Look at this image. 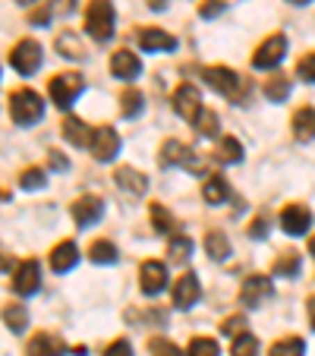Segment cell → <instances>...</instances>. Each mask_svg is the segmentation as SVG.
I'll return each mask as SVG.
<instances>
[{
  "instance_id": "f5cc1de1",
  "label": "cell",
  "mask_w": 315,
  "mask_h": 356,
  "mask_svg": "<svg viewBox=\"0 0 315 356\" xmlns=\"http://www.w3.org/2000/svg\"><path fill=\"white\" fill-rule=\"evenodd\" d=\"M16 3H22V7H32L35 0H16Z\"/></svg>"
},
{
  "instance_id": "ac0fdd59",
  "label": "cell",
  "mask_w": 315,
  "mask_h": 356,
  "mask_svg": "<svg viewBox=\"0 0 315 356\" xmlns=\"http://www.w3.org/2000/svg\"><path fill=\"white\" fill-rule=\"evenodd\" d=\"M76 262H79V246L73 240H63L51 249V268L57 275H67L70 268H76Z\"/></svg>"
},
{
  "instance_id": "f6af8a7d",
  "label": "cell",
  "mask_w": 315,
  "mask_h": 356,
  "mask_svg": "<svg viewBox=\"0 0 315 356\" xmlns=\"http://www.w3.org/2000/svg\"><path fill=\"white\" fill-rule=\"evenodd\" d=\"M47 164H51V170H67L70 161L60 155V152H47Z\"/></svg>"
},
{
  "instance_id": "9c48e42d",
  "label": "cell",
  "mask_w": 315,
  "mask_h": 356,
  "mask_svg": "<svg viewBox=\"0 0 315 356\" xmlns=\"http://www.w3.org/2000/svg\"><path fill=\"white\" fill-rule=\"evenodd\" d=\"M139 287L145 296H158L164 287H168V265L164 262H154V259H148V262H142L139 268Z\"/></svg>"
},
{
  "instance_id": "d590c367",
  "label": "cell",
  "mask_w": 315,
  "mask_h": 356,
  "mask_svg": "<svg viewBox=\"0 0 315 356\" xmlns=\"http://www.w3.org/2000/svg\"><path fill=\"white\" fill-rule=\"evenodd\" d=\"M186 356H221V350H218V341H211V337H193Z\"/></svg>"
},
{
  "instance_id": "8fae6325",
  "label": "cell",
  "mask_w": 315,
  "mask_h": 356,
  "mask_svg": "<svg viewBox=\"0 0 315 356\" xmlns=\"http://www.w3.org/2000/svg\"><path fill=\"white\" fill-rule=\"evenodd\" d=\"M117 152H120V136L114 127H98L92 136V155L98 161H114Z\"/></svg>"
},
{
  "instance_id": "603a6c76",
  "label": "cell",
  "mask_w": 315,
  "mask_h": 356,
  "mask_svg": "<svg viewBox=\"0 0 315 356\" xmlns=\"http://www.w3.org/2000/svg\"><path fill=\"white\" fill-rule=\"evenodd\" d=\"M0 318H3V325H7L13 334H22L29 325V312H26V306H19V302H7V306L0 309Z\"/></svg>"
},
{
  "instance_id": "7a4b0ae2",
  "label": "cell",
  "mask_w": 315,
  "mask_h": 356,
  "mask_svg": "<svg viewBox=\"0 0 315 356\" xmlns=\"http://www.w3.org/2000/svg\"><path fill=\"white\" fill-rule=\"evenodd\" d=\"M10 117H13L16 127H35L45 117V101L32 88H16L10 95Z\"/></svg>"
},
{
  "instance_id": "f1b7e54d",
  "label": "cell",
  "mask_w": 315,
  "mask_h": 356,
  "mask_svg": "<svg viewBox=\"0 0 315 356\" xmlns=\"http://www.w3.org/2000/svg\"><path fill=\"white\" fill-rule=\"evenodd\" d=\"M88 256H92V262H98V265H114L117 262V246L111 240H95L92 249H88Z\"/></svg>"
},
{
  "instance_id": "ab89813d",
  "label": "cell",
  "mask_w": 315,
  "mask_h": 356,
  "mask_svg": "<svg viewBox=\"0 0 315 356\" xmlns=\"http://www.w3.org/2000/svg\"><path fill=\"white\" fill-rule=\"evenodd\" d=\"M224 10H227V3H224V0H205V3H199V16H202V19H218Z\"/></svg>"
},
{
  "instance_id": "8992f818",
  "label": "cell",
  "mask_w": 315,
  "mask_h": 356,
  "mask_svg": "<svg viewBox=\"0 0 315 356\" xmlns=\"http://www.w3.org/2000/svg\"><path fill=\"white\" fill-rule=\"evenodd\" d=\"M284 54H287V38H284L281 32H275V35H268V38L255 47L252 67L255 70H271V67H277V63L284 60Z\"/></svg>"
},
{
  "instance_id": "bcb514c9",
  "label": "cell",
  "mask_w": 315,
  "mask_h": 356,
  "mask_svg": "<svg viewBox=\"0 0 315 356\" xmlns=\"http://www.w3.org/2000/svg\"><path fill=\"white\" fill-rule=\"evenodd\" d=\"M32 22H35V26H45V22H51V10H35Z\"/></svg>"
},
{
  "instance_id": "7dc6e473",
  "label": "cell",
  "mask_w": 315,
  "mask_h": 356,
  "mask_svg": "<svg viewBox=\"0 0 315 356\" xmlns=\"http://www.w3.org/2000/svg\"><path fill=\"white\" fill-rule=\"evenodd\" d=\"M249 236H259V240L265 236V221H261V218H259V221L249 224Z\"/></svg>"
},
{
  "instance_id": "681fc988",
  "label": "cell",
  "mask_w": 315,
  "mask_h": 356,
  "mask_svg": "<svg viewBox=\"0 0 315 356\" xmlns=\"http://www.w3.org/2000/svg\"><path fill=\"white\" fill-rule=\"evenodd\" d=\"M148 7H154V10H164V7H168V3H164V0H148Z\"/></svg>"
},
{
  "instance_id": "b9f144b4",
  "label": "cell",
  "mask_w": 315,
  "mask_h": 356,
  "mask_svg": "<svg viewBox=\"0 0 315 356\" xmlns=\"http://www.w3.org/2000/svg\"><path fill=\"white\" fill-rule=\"evenodd\" d=\"M224 334H234V337L246 334V318H243V316L227 318V322H224Z\"/></svg>"
},
{
  "instance_id": "6da1fadb",
  "label": "cell",
  "mask_w": 315,
  "mask_h": 356,
  "mask_svg": "<svg viewBox=\"0 0 315 356\" xmlns=\"http://www.w3.org/2000/svg\"><path fill=\"white\" fill-rule=\"evenodd\" d=\"M202 79L215 88L218 95H224L227 101H234V104H243L246 95H249L246 79H240V73L230 70V67H205L202 70Z\"/></svg>"
},
{
  "instance_id": "e575fe53",
  "label": "cell",
  "mask_w": 315,
  "mask_h": 356,
  "mask_svg": "<svg viewBox=\"0 0 315 356\" xmlns=\"http://www.w3.org/2000/svg\"><path fill=\"white\" fill-rule=\"evenodd\" d=\"M296 271H300V252L287 249L284 256H277V259H275V275L290 277V275H296Z\"/></svg>"
},
{
  "instance_id": "cb8c5ba5",
  "label": "cell",
  "mask_w": 315,
  "mask_h": 356,
  "mask_svg": "<svg viewBox=\"0 0 315 356\" xmlns=\"http://www.w3.org/2000/svg\"><path fill=\"white\" fill-rule=\"evenodd\" d=\"M148 218H152V230H154V234H174L177 218L164 209L161 202H152V205H148Z\"/></svg>"
},
{
  "instance_id": "8d00e7d4",
  "label": "cell",
  "mask_w": 315,
  "mask_h": 356,
  "mask_svg": "<svg viewBox=\"0 0 315 356\" xmlns=\"http://www.w3.org/2000/svg\"><path fill=\"white\" fill-rule=\"evenodd\" d=\"M230 356H259V341H255L252 334H240V337H234Z\"/></svg>"
},
{
  "instance_id": "7bdbcfd3",
  "label": "cell",
  "mask_w": 315,
  "mask_h": 356,
  "mask_svg": "<svg viewBox=\"0 0 315 356\" xmlns=\"http://www.w3.org/2000/svg\"><path fill=\"white\" fill-rule=\"evenodd\" d=\"M104 356H133V347H129V341H114L108 343V350H104Z\"/></svg>"
},
{
  "instance_id": "e0dca14e",
  "label": "cell",
  "mask_w": 315,
  "mask_h": 356,
  "mask_svg": "<svg viewBox=\"0 0 315 356\" xmlns=\"http://www.w3.org/2000/svg\"><path fill=\"white\" fill-rule=\"evenodd\" d=\"M63 337L60 334H51V331H38V334L29 341L26 356H63Z\"/></svg>"
},
{
  "instance_id": "4dcf8cb0",
  "label": "cell",
  "mask_w": 315,
  "mask_h": 356,
  "mask_svg": "<svg viewBox=\"0 0 315 356\" xmlns=\"http://www.w3.org/2000/svg\"><path fill=\"white\" fill-rule=\"evenodd\" d=\"M168 256L174 259V262H189V256H193V240L189 236H183V234H177V236H170V243H168Z\"/></svg>"
},
{
  "instance_id": "c3c4849f",
  "label": "cell",
  "mask_w": 315,
  "mask_h": 356,
  "mask_svg": "<svg viewBox=\"0 0 315 356\" xmlns=\"http://www.w3.org/2000/svg\"><path fill=\"white\" fill-rule=\"evenodd\" d=\"M306 312H309V325H312V331H315V296H309Z\"/></svg>"
},
{
  "instance_id": "4316f807",
  "label": "cell",
  "mask_w": 315,
  "mask_h": 356,
  "mask_svg": "<svg viewBox=\"0 0 315 356\" xmlns=\"http://www.w3.org/2000/svg\"><path fill=\"white\" fill-rule=\"evenodd\" d=\"M142 108H145V95H142L136 86H127V88H123V95H120V111H123V117H139Z\"/></svg>"
},
{
  "instance_id": "5b68a950",
  "label": "cell",
  "mask_w": 315,
  "mask_h": 356,
  "mask_svg": "<svg viewBox=\"0 0 315 356\" xmlns=\"http://www.w3.org/2000/svg\"><path fill=\"white\" fill-rule=\"evenodd\" d=\"M10 63L19 76H35L41 67V44L35 38H22L19 44L13 47V54H10Z\"/></svg>"
},
{
  "instance_id": "7c38bea8",
  "label": "cell",
  "mask_w": 315,
  "mask_h": 356,
  "mask_svg": "<svg viewBox=\"0 0 315 356\" xmlns=\"http://www.w3.org/2000/svg\"><path fill=\"white\" fill-rule=\"evenodd\" d=\"M161 164L164 168H189V170H202L199 161L193 158V152H189V145H183V142L177 139H168L161 145Z\"/></svg>"
},
{
  "instance_id": "484cf974",
  "label": "cell",
  "mask_w": 315,
  "mask_h": 356,
  "mask_svg": "<svg viewBox=\"0 0 315 356\" xmlns=\"http://www.w3.org/2000/svg\"><path fill=\"white\" fill-rule=\"evenodd\" d=\"M205 252L215 259V262H224V259L230 256L227 234H221V230H208V234H205Z\"/></svg>"
},
{
  "instance_id": "d6986e66",
  "label": "cell",
  "mask_w": 315,
  "mask_h": 356,
  "mask_svg": "<svg viewBox=\"0 0 315 356\" xmlns=\"http://www.w3.org/2000/svg\"><path fill=\"white\" fill-rule=\"evenodd\" d=\"M111 73H114L117 79H136V76L142 73V60L133 54V51L120 47V51L111 57Z\"/></svg>"
},
{
  "instance_id": "f35d334b",
  "label": "cell",
  "mask_w": 315,
  "mask_h": 356,
  "mask_svg": "<svg viewBox=\"0 0 315 356\" xmlns=\"http://www.w3.org/2000/svg\"><path fill=\"white\" fill-rule=\"evenodd\" d=\"M45 170L41 168H29V170H22V177H19V186L22 189H41L45 186Z\"/></svg>"
},
{
  "instance_id": "ee69618b",
  "label": "cell",
  "mask_w": 315,
  "mask_h": 356,
  "mask_svg": "<svg viewBox=\"0 0 315 356\" xmlns=\"http://www.w3.org/2000/svg\"><path fill=\"white\" fill-rule=\"evenodd\" d=\"M73 7H76V0H47V10H51V13H57V16L73 13Z\"/></svg>"
},
{
  "instance_id": "3957f363",
  "label": "cell",
  "mask_w": 315,
  "mask_h": 356,
  "mask_svg": "<svg viewBox=\"0 0 315 356\" xmlns=\"http://www.w3.org/2000/svg\"><path fill=\"white\" fill-rule=\"evenodd\" d=\"M86 29L95 41H111L117 29V13L111 0H92L86 10Z\"/></svg>"
},
{
  "instance_id": "4fadbf2b",
  "label": "cell",
  "mask_w": 315,
  "mask_h": 356,
  "mask_svg": "<svg viewBox=\"0 0 315 356\" xmlns=\"http://www.w3.org/2000/svg\"><path fill=\"white\" fill-rule=\"evenodd\" d=\"M101 215H104V199L101 195H79L73 202V221L79 227H92L95 221H101Z\"/></svg>"
},
{
  "instance_id": "ba28073f",
  "label": "cell",
  "mask_w": 315,
  "mask_h": 356,
  "mask_svg": "<svg viewBox=\"0 0 315 356\" xmlns=\"http://www.w3.org/2000/svg\"><path fill=\"white\" fill-rule=\"evenodd\" d=\"M271 296H275V284L268 281L265 275H249L246 281H243V287H240V300H243V306H261V302H268Z\"/></svg>"
},
{
  "instance_id": "5bb4252c",
  "label": "cell",
  "mask_w": 315,
  "mask_h": 356,
  "mask_svg": "<svg viewBox=\"0 0 315 356\" xmlns=\"http://www.w3.org/2000/svg\"><path fill=\"white\" fill-rule=\"evenodd\" d=\"M312 227V211L306 209V205H287V209L281 211V230L290 236H302L306 230Z\"/></svg>"
},
{
  "instance_id": "d6a6232c",
  "label": "cell",
  "mask_w": 315,
  "mask_h": 356,
  "mask_svg": "<svg viewBox=\"0 0 315 356\" xmlns=\"http://www.w3.org/2000/svg\"><path fill=\"white\" fill-rule=\"evenodd\" d=\"M302 353H306L302 337H284V341L271 343V356H302Z\"/></svg>"
},
{
  "instance_id": "83f0119b",
  "label": "cell",
  "mask_w": 315,
  "mask_h": 356,
  "mask_svg": "<svg viewBox=\"0 0 315 356\" xmlns=\"http://www.w3.org/2000/svg\"><path fill=\"white\" fill-rule=\"evenodd\" d=\"M227 180L224 177H208L205 186H202V199L208 202V205H221L224 199H227Z\"/></svg>"
},
{
  "instance_id": "f907efd6",
  "label": "cell",
  "mask_w": 315,
  "mask_h": 356,
  "mask_svg": "<svg viewBox=\"0 0 315 356\" xmlns=\"http://www.w3.org/2000/svg\"><path fill=\"white\" fill-rule=\"evenodd\" d=\"M287 3H296V7H306V3H312V0H287Z\"/></svg>"
},
{
  "instance_id": "ffe728a7",
  "label": "cell",
  "mask_w": 315,
  "mask_h": 356,
  "mask_svg": "<svg viewBox=\"0 0 315 356\" xmlns=\"http://www.w3.org/2000/svg\"><path fill=\"white\" fill-rule=\"evenodd\" d=\"M92 136H95V129H88V123L79 120V117H67V120H63V139H67L70 145L92 148Z\"/></svg>"
},
{
  "instance_id": "816d5d0a",
  "label": "cell",
  "mask_w": 315,
  "mask_h": 356,
  "mask_svg": "<svg viewBox=\"0 0 315 356\" xmlns=\"http://www.w3.org/2000/svg\"><path fill=\"white\" fill-rule=\"evenodd\" d=\"M309 256L315 259V236H312V240H309Z\"/></svg>"
},
{
  "instance_id": "7402d4cb",
  "label": "cell",
  "mask_w": 315,
  "mask_h": 356,
  "mask_svg": "<svg viewBox=\"0 0 315 356\" xmlns=\"http://www.w3.org/2000/svg\"><path fill=\"white\" fill-rule=\"evenodd\" d=\"M293 136L300 142L315 139V108H300L293 114Z\"/></svg>"
},
{
  "instance_id": "1f68e13d",
  "label": "cell",
  "mask_w": 315,
  "mask_h": 356,
  "mask_svg": "<svg viewBox=\"0 0 315 356\" xmlns=\"http://www.w3.org/2000/svg\"><path fill=\"white\" fill-rule=\"evenodd\" d=\"M243 158V145L234 139V136H227V139L218 142V161L221 164H236Z\"/></svg>"
},
{
  "instance_id": "9a60e30c",
  "label": "cell",
  "mask_w": 315,
  "mask_h": 356,
  "mask_svg": "<svg viewBox=\"0 0 315 356\" xmlns=\"http://www.w3.org/2000/svg\"><path fill=\"white\" fill-rule=\"evenodd\" d=\"M199 296H202V287H199V277H195L193 271L177 277V284H174V306L177 309H193Z\"/></svg>"
},
{
  "instance_id": "2e32d148",
  "label": "cell",
  "mask_w": 315,
  "mask_h": 356,
  "mask_svg": "<svg viewBox=\"0 0 315 356\" xmlns=\"http://www.w3.org/2000/svg\"><path fill=\"white\" fill-rule=\"evenodd\" d=\"M139 44H142V51H148V54H168V51L177 47V38L170 32H164V29H142Z\"/></svg>"
},
{
  "instance_id": "60d3db41",
  "label": "cell",
  "mask_w": 315,
  "mask_h": 356,
  "mask_svg": "<svg viewBox=\"0 0 315 356\" xmlns=\"http://www.w3.org/2000/svg\"><path fill=\"white\" fill-rule=\"evenodd\" d=\"M296 76L306 82H315V51L306 57H300V63H296Z\"/></svg>"
},
{
  "instance_id": "277c9868",
  "label": "cell",
  "mask_w": 315,
  "mask_h": 356,
  "mask_svg": "<svg viewBox=\"0 0 315 356\" xmlns=\"http://www.w3.org/2000/svg\"><path fill=\"white\" fill-rule=\"evenodd\" d=\"M82 76L79 73H60L54 79L47 82V92H51V101H54V108L60 111H70L73 108V101L82 95Z\"/></svg>"
},
{
  "instance_id": "30bf717a",
  "label": "cell",
  "mask_w": 315,
  "mask_h": 356,
  "mask_svg": "<svg viewBox=\"0 0 315 356\" xmlns=\"http://www.w3.org/2000/svg\"><path fill=\"white\" fill-rule=\"evenodd\" d=\"M38 287H41V268L35 259H29V262H22L19 268L13 271V293L32 296V293H38Z\"/></svg>"
},
{
  "instance_id": "d4e9b609",
  "label": "cell",
  "mask_w": 315,
  "mask_h": 356,
  "mask_svg": "<svg viewBox=\"0 0 315 356\" xmlns=\"http://www.w3.org/2000/svg\"><path fill=\"white\" fill-rule=\"evenodd\" d=\"M57 54H63L67 60H86V47L76 38V32H60L57 35Z\"/></svg>"
},
{
  "instance_id": "836d02e7",
  "label": "cell",
  "mask_w": 315,
  "mask_h": 356,
  "mask_svg": "<svg viewBox=\"0 0 315 356\" xmlns=\"http://www.w3.org/2000/svg\"><path fill=\"white\" fill-rule=\"evenodd\" d=\"M193 127L199 129V136H205V139H215L218 129H221V123H218V114H215V111H208V108H205V111L199 114V120L193 123Z\"/></svg>"
},
{
  "instance_id": "52a82bcc",
  "label": "cell",
  "mask_w": 315,
  "mask_h": 356,
  "mask_svg": "<svg viewBox=\"0 0 315 356\" xmlns=\"http://www.w3.org/2000/svg\"><path fill=\"white\" fill-rule=\"evenodd\" d=\"M174 111L183 117L186 123H195L199 120V114L205 111V104H202V92L195 86H189V82H183V86H177L174 92Z\"/></svg>"
},
{
  "instance_id": "74e56055",
  "label": "cell",
  "mask_w": 315,
  "mask_h": 356,
  "mask_svg": "<svg viewBox=\"0 0 315 356\" xmlns=\"http://www.w3.org/2000/svg\"><path fill=\"white\" fill-rule=\"evenodd\" d=\"M148 350H152V356H186L177 343L164 341V337H154V341H148Z\"/></svg>"
},
{
  "instance_id": "44dd1931",
  "label": "cell",
  "mask_w": 315,
  "mask_h": 356,
  "mask_svg": "<svg viewBox=\"0 0 315 356\" xmlns=\"http://www.w3.org/2000/svg\"><path fill=\"white\" fill-rule=\"evenodd\" d=\"M114 180H117V186L127 189L129 195H145V189H148L145 174H142V170H136V168H120L114 174Z\"/></svg>"
},
{
  "instance_id": "f546056e",
  "label": "cell",
  "mask_w": 315,
  "mask_h": 356,
  "mask_svg": "<svg viewBox=\"0 0 315 356\" xmlns=\"http://www.w3.org/2000/svg\"><path fill=\"white\" fill-rule=\"evenodd\" d=\"M265 98L275 101V104L287 101L290 98V79L287 76H271V79L265 82Z\"/></svg>"
}]
</instances>
